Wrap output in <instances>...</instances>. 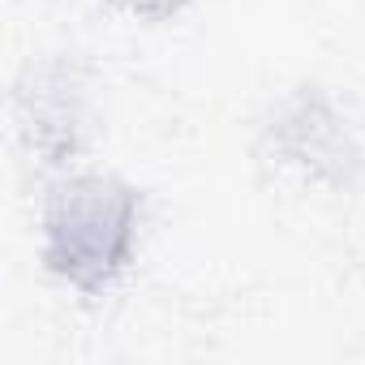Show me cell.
<instances>
[{
    "mask_svg": "<svg viewBox=\"0 0 365 365\" xmlns=\"http://www.w3.org/2000/svg\"><path fill=\"white\" fill-rule=\"evenodd\" d=\"M116 5H125L129 14H142V18H172L185 0H116Z\"/></svg>",
    "mask_w": 365,
    "mask_h": 365,
    "instance_id": "cell-2",
    "label": "cell"
},
{
    "mask_svg": "<svg viewBox=\"0 0 365 365\" xmlns=\"http://www.w3.org/2000/svg\"><path fill=\"white\" fill-rule=\"evenodd\" d=\"M138 194L120 180L86 176L65 185L48 207L43 262L82 292H103L133 254Z\"/></svg>",
    "mask_w": 365,
    "mask_h": 365,
    "instance_id": "cell-1",
    "label": "cell"
}]
</instances>
